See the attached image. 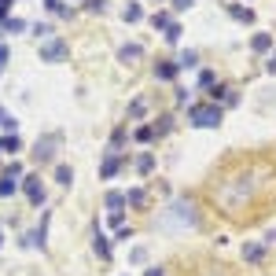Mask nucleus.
<instances>
[{
  "label": "nucleus",
  "instance_id": "1",
  "mask_svg": "<svg viewBox=\"0 0 276 276\" xmlns=\"http://www.w3.org/2000/svg\"><path fill=\"white\" fill-rule=\"evenodd\" d=\"M188 122L203 126V129H214V126H221V107L217 103H195V107H188Z\"/></svg>",
  "mask_w": 276,
  "mask_h": 276
},
{
  "label": "nucleus",
  "instance_id": "2",
  "mask_svg": "<svg viewBox=\"0 0 276 276\" xmlns=\"http://www.w3.org/2000/svg\"><path fill=\"white\" fill-rule=\"evenodd\" d=\"M55 147H59V137L52 133V137L37 140V147H33V158H37V162H52V158H55Z\"/></svg>",
  "mask_w": 276,
  "mask_h": 276
},
{
  "label": "nucleus",
  "instance_id": "3",
  "mask_svg": "<svg viewBox=\"0 0 276 276\" xmlns=\"http://www.w3.org/2000/svg\"><path fill=\"white\" fill-rule=\"evenodd\" d=\"M66 52H70V48H66V41H44L41 44V59L44 63H59Z\"/></svg>",
  "mask_w": 276,
  "mask_h": 276
},
{
  "label": "nucleus",
  "instance_id": "4",
  "mask_svg": "<svg viewBox=\"0 0 276 276\" xmlns=\"http://www.w3.org/2000/svg\"><path fill=\"white\" fill-rule=\"evenodd\" d=\"M122 169V158H118V151H107V158H103V166H100V177L107 180V177H114Z\"/></svg>",
  "mask_w": 276,
  "mask_h": 276
},
{
  "label": "nucleus",
  "instance_id": "5",
  "mask_svg": "<svg viewBox=\"0 0 276 276\" xmlns=\"http://www.w3.org/2000/svg\"><path fill=\"white\" fill-rule=\"evenodd\" d=\"M26 195H30L33 203H44V188H41V180H37V177L26 180Z\"/></svg>",
  "mask_w": 276,
  "mask_h": 276
},
{
  "label": "nucleus",
  "instance_id": "6",
  "mask_svg": "<svg viewBox=\"0 0 276 276\" xmlns=\"http://www.w3.org/2000/svg\"><path fill=\"white\" fill-rule=\"evenodd\" d=\"M140 55H144V48H140V44H126V48L118 52V59H122V63H137Z\"/></svg>",
  "mask_w": 276,
  "mask_h": 276
},
{
  "label": "nucleus",
  "instance_id": "7",
  "mask_svg": "<svg viewBox=\"0 0 276 276\" xmlns=\"http://www.w3.org/2000/svg\"><path fill=\"white\" fill-rule=\"evenodd\" d=\"M262 254H265L262 243H247V247H243V258H247V262H262Z\"/></svg>",
  "mask_w": 276,
  "mask_h": 276
},
{
  "label": "nucleus",
  "instance_id": "8",
  "mask_svg": "<svg viewBox=\"0 0 276 276\" xmlns=\"http://www.w3.org/2000/svg\"><path fill=\"white\" fill-rule=\"evenodd\" d=\"M177 70H180L177 63H158V66H155V78H162V81H169V78H173Z\"/></svg>",
  "mask_w": 276,
  "mask_h": 276
},
{
  "label": "nucleus",
  "instance_id": "9",
  "mask_svg": "<svg viewBox=\"0 0 276 276\" xmlns=\"http://www.w3.org/2000/svg\"><path fill=\"white\" fill-rule=\"evenodd\" d=\"M126 203L129 206H147V192H144V188H133V192L126 195Z\"/></svg>",
  "mask_w": 276,
  "mask_h": 276
},
{
  "label": "nucleus",
  "instance_id": "10",
  "mask_svg": "<svg viewBox=\"0 0 276 276\" xmlns=\"http://www.w3.org/2000/svg\"><path fill=\"white\" fill-rule=\"evenodd\" d=\"M269 44H273V37H269V33H254L251 48H254V52H269Z\"/></svg>",
  "mask_w": 276,
  "mask_h": 276
},
{
  "label": "nucleus",
  "instance_id": "11",
  "mask_svg": "<svg viewBox=\"0 0 276 276\" xmlns=\"http://www.w3.org/2000/svg\"><path fill=\"white\" fill-rule=\"evenodd\" d=\"M107 206H111V214H122V206H126V195H122V192H111V195H107Z\"/></svg>",
  "mask_w": 276,
  "mask_h": 276
},
{
  "label": "nucleus",
  "instance_id": "12",
  "mask_svg": "<svg viewBox=\"0 0 276 276\" xmlns=\"http://www.w3.org/2000/svg\"><path fill=\"white\" fill-rule=\"evenodd\" d=\"M151 22H155V30H169V26H173V22H169V15H166V11L151 15Z\"/></svg>",
  "mask_w": 276,
  "mask_h": 276
},
{
  "label": "nucleus",
  "instance_id": "13",
  "mask_svg": "<svg viewBox=\"0 0 276 276\" xmlns=\"http://www.w3.org/2000/svg\"><path fill=\"white\" fill-rule=\"evenodd\" d=\"M55 180H59V184H70V180H74V169H70V166H59V169H55Z\"/></svg>",
  "mask_w": 276,
  "mask_h": 276
},
{
  "label": "nucleus",
  "instance_id": "14",
  "mask_svg": "<svg viewBox=\"0 0 276 276\" xmlns=\"http://www.w3.org/2000/svg\"><path fill=\"white\" fill-rule=\"evenodd\" d=\"M96 254H100V258H111V243H107V236H96Z\"/></svg>",
  "mask_w": 276,
  "mask_h": 276
},
{
  "label": "nucleus",
  "instance_id": "15",
  "mask_svg": "<svg viewBox=\"0 0 276 276\" xmlns=\"http://www.w3.org/2000/svg\"><path fill=\"white\" fill-rule=\"evenodd\" d=\"M140 18H144L140 4H129V7H126V22H140Z\"/></svg>",
  "mask_w": 276,
  "mask_h": 276
},
{
  "label": "nucleus",
  "instance_id": "16",
  "mask_svg": "<svg viewBox=\"0 0 276 276\" xmlns=\"http://www.w3.org/2000/svg\"><path fill=\"white\" fill-rule=\"evenodd\" d=\"M232 18H240V22H251L254 11H251V7H232Z\"/></svg>",
  "mask_w": 276,
  "mask_h": 276
},
{
  "label": "nucleus",
  "instance_id": "17",
  "mask_svg": "<svg viewBox=\"0 0 276 276\" xmlns=\"http://www.w3.org/2000/svg\"><path fill=\"white\" fill-rule=\"evenodd\" d=\"M173 129V118H169V114H162V118L155 122V133H169Z\"/></svg>",
  "mask_w": 276,
  "mask_h": 276
},
{
  "label": "nucleus",
  "instance_id": "18",
  "mask_svg": "<svg viewBox=\"0 0 276 276\" xmlns=\"http://www.w3.org/2000/svg\"><path fill=\"white\" fill-rule=\"evenodd\" d=\"M151 166H155V158H151V155H140V162H137L140 173H151Z\"/></svg>",
  "mask_w": 276,
  "mask_h": 276
},
{
  "label": "nucleus",
  "instance_id": "19",
  "mask_svg": "<svg viewBox=\"0 0 276 276\" xmlns=\"http://www.w3.org/2000/svg\"><path fill=\"white\" fill-rule=\"evenodd\" d=\"M195 63H199V55H195V52H184V55L177 59V66H195Z\"/></svg>",
  "mask_w": 276,
  "mask_h": 276
},
{
  "label": "nucleus",
  "instance_id": "20",
  "mask_svg": "<svg viewBox=\"0 0 276 276\" xmlns=\"http://www.w3.org/2000/svg\"><path fill=\"white\" fill-rule=\"evenodd\" d=\"M0 147H4V151H18L22 144H18V137H4V140H0Z\"/></svg>",
  "mask_w": 276,
  "mask_h": 276
},
{
  "label": "nucleus",
  "instance_id": "21",
  "mask_svg": "<svg viewBox=\"0 0 276 276\" xmlns=\"http://www.w3.org/2000/svg\"><path fill=\"white\" fill-rule=\"evenodd\" d=\"M151 137H155V126H140L137 129V140H151Z\"/></svg>",
  "mask_w": 276,
  "mask_h": 276
},
{
  "label": "nucleus",
  "instance_id": "22",
  "mask_svg": "<svg viewBox=\"0 0 276 276\" xmlns=\"http://www.w3.org/2000/svg\"><path fill=\"white\" fill-rule=\"evenodd\" d=\"M144 107H147V103H144V100H137V103L129 107V114H133V118H140V114H144Z\"/></svg>",
  "mask_w": 276,
  "mask_h": 276
},
{
  "label": "nucleus",
  "instance_id": "23",
  "mask_svg": "<svg viewBox=\"0 0 276 276\" xmlns=\"http://www.w3.org/2000/svg\"><path fill=\"white\" fill-rule=\"evenodd\" d=\"M177 37H180V26L173 22V26H169V30H166V41H177Z\"/></svg>",
  "mask_w": 276,
  "mask_h": 276
},
{
  "label": "nucleus",
  "instance_id": "24",
  "mask_svg": "<svg viewBox=\"0 0 276 276\" xmlns=\"http://www.w3.org/2000/svg\"><path fill=\"white\" fill-rule=\"evenodd\" d=\"M192 4H195V0H173V7H177V11H188Z\"/></svg>",
  "mask_w": 276,
  "mask_h": 276
},
{
  "label": "nucleus",
  "instance_id": "25",
  "mask_svg": "<svg viewBox=\"0 0 276 276\" xmlns=\"http://www.w3.org/2000/svg\"><path fill=\"white\" fill-rule=\"evenodd\" d=\"M89 7H92V11H103V7H107V0H89Z\"/></svg>",
  "mask_w": 276,
  "mask_h": 276
},
{
  "label": "nucleus",
  "instance_id": "26",
  "mask_svg": "<svg viewBox=\"0 0 276 276\" xmlns=\"http://www.w3.org/2000/svg\"><path fill=\"white\" fill-rule=\"evenodd\" d=\"M265 243H276V228H273V232H269V236H265Z\"/></svg>",
  "mask_w": 276,
  "mask_h": 276
},
{
  "label": "nucleus",
  "instance_id": "27",
  "mask_svg": "<svg viewBox=\"0 0 276 276\" xmlns=\"http://www.w3.org/2000/svg\"><path fill=\"white\" fill-rule=\"evenodd\" d=\"M7 4H11V0H0V15H4V11H7Z\"/></svg>",
  "mask_w": 276,
  "mask_h": 276
},
{
  "label": "nucleus",
  "instance_id": "28",
  "mask_svg": "<svg viewBox=\"0 0 276 276\" xmlns=\"http://www.w3.org/2000/svg\"><path fill=\"white\" fill-rule=\"evenodd\" d=\"M147 276H162V269H147Z\"/></svg>",
  "mask_w": 276,
  "mask_h": 276
},
{
  "label": "nucleus",
  "instance_id": "29",
  "mask_svg": "<svg viewBox=\"0 0 276 276\" xmlns=\"http://www.w3.org/2000/svg\"><path fill=\"white\" fill-rule=\"evenodd\" d=\"M269 70H273V74H276V55H273V59H269Z\"/></svg>",
  "mask_w": 276,
  "mask_h": 276
},
{
  "label": "nucleus",
  "instance_id": "30",
  "mask_svg": "<svg viewBox=\"0 0 276 276\" xmlns=\"http://www.w3.org/2000/svg\"><path fill=\"white\" fill-rule=\"evenodd\" d=\"M4 59H7V48H0V63H4Z\"/></svg>",
  "mask_w": 276,
  "mask_h": 276
}]
</instances>
